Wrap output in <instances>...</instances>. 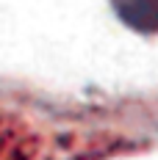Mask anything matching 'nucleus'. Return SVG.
I'll return each instance as SVG.
<instances>
[{"instance_id": "obj_1", "label": "nucleus", "mask_w": 158, "mask_h": 160, "mask_svg": "<svg viewBox=\"0 0 158 160\" xmlns=\"http://www.w3.org/2000/svg\"><path fill=\"white\" fill-rule=\"evenodd\" d=\"M111 3L128 28L142 33L158 31V0H111Z\"/></svg>"}]
</instances>
